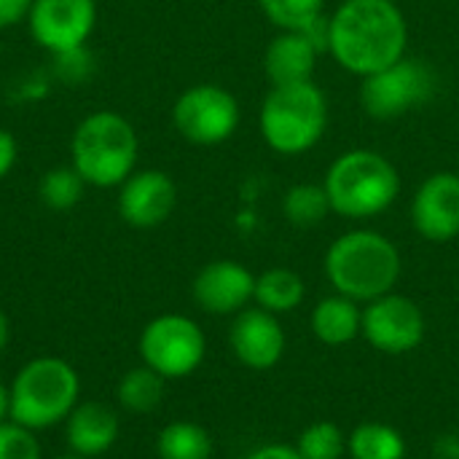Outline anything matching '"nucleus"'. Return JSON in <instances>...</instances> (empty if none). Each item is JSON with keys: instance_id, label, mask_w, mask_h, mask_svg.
Instances as JSON below:
<instances>
[{"instance_id": "obj_1", "label": "nucleus", "mask_w": 459, "mask_h": 459, "mask_svg": "<svg viewBox=\"0 0 459 459\" xmlns=\"http://www.w3.org/2000/svg\"><path fill=\"white\" fill-rule=\"evenodd\" d=\"M406 46L409 24L395 0H342L328 16V51L358 78L395 65Z\"/></svg>"}, {"instance_id": "obj_2", "label": "nucleus", "mask_w": 459, "mask_h": 459, "mask_svg": "<svg viewBox=\"0 0 459 459\" xmlns=\"http://www.w3.org/2000/svg\"><path fill=\"white\" fill-rule=\"evenodd\" d=\"M331 288L358 304H368L395 290L403 258L393 239L374 229H352L331 242L325 261Z\"/></svg>"}, {"instance_id": "obj_3", "label": "nucleus", "mask_w": 459, "mask_h": 459, "mask_svg": "<svg viewBox=\"0 0 459 459\" xmlns=\"http://www.w3.org/2000/svg\"><path fill=\"white\" fill-rule=\"evenodd\" d=\"M323 186L331 212L347 221H368L395 204L401 194V172L385 153L352 148L333 159Z\"/></svg>"}, {"instance_id": "obj_4", "label": "nucleus", "mask_w": 459, "mask_h": 459, "mask_svg": "<svg viewBox=\"0 0 459 459\" xmlns=\"http://www.w3.org/2000/svg\"><path fill=\"white\" fill-rule=\"evenodd\" d=\"M328 97L315 81L272 86L261 102L258 129L264 143L280 156L309 153L328 129Z\"/></svg>"}, {"instance_id": "obj_5", "label": "nucleus", "mask_w": 459, "mask_h": 459, "mask_svg": "<svg viewBox=\"0 0 459 459\" xmlns=\"http://www.w3.org/2000/svg\"><path fill=\"white\" fill-rule=\"evenodd\" d=\"M137 151L140 140L134 126L113 110H97L86 116L75 126L70 143L75 172L86 186L97 188L121 186L134 172Z\"/></svg>"}, {"instance_id": "obj_6", "label": "nucleus", "mask_w": 459, "mask_h": 459, "mask_svg": "<svg viewBox=\"0 0 459 459\" xmlns=\"http://www.w3.org/2000/svg\"><path fill=\"white\" fill-rule=\"evenodd\" d=\"M81 379L59 358L30 360L11 382V420L30 430H48L78 406Z\"/></svg>"}, {"instance_id": "obj_7", "label": "nucleus", "mask_w": 459, "mask_h": 459, "mask_svg": "<svg viewBox=\"0 0 459 459\" xmlns=\"http://www.w3.org/2000/svg\"><path fill=\"white\" fill-rule=\"evenodd\" d=\"M438 89L436 70L417 56H401L395 65L363 78L360 105L377 121H393L425 108Z\"/></svg>"}, {"instance_id": "obj_8", "label": "nucleus", "mask_w": 459, "mask_h": 459, "mask_svg": "<svg viewBox=\"0 0 459 459\" xmlns=\"http://www.w3.org/2000/svg\"><path fill=\"white\" fill-rule=\"evenodd\" d=\"M207 352V339L196 320L186 315H159L140 333L143 366L164 379L191 377Z\"/></svg>"}, {"instance_id": "obj_9", "label": "nucleus", "mask_w": 459, "mask_h": 459, "mask_svg": "<svg viewBox=\"0 0 459 459\" xmlns=\"http://www.w3.org/2000/svg\"><path fill=\"white\" fill-rule=\"evenodd\" d=\"M172 124L194 145H221L239 126V102L218 83H196L175 100Z\"/></svg>"}, {"instance_id": "obj_10", "label": "nucleus", "mask_w": 459, "mask_h": 459, "mask_svg": "<svg viewBox=\"0 0 459 459\" xmlns=\"http://www.w3.org/2000/svg\"><path fill=\"white\" fill-rule=\"evenodd\" d=\"M425 315L417 301L401 293L379 296L363 304L360 336L385 355H406L414 352L425 342Z\"/></svg>"}, {"instance_id": "obj_11", "label": "nucleus", "mask_w": 459, "mask_h": 459, "mask_svg": "<svg viewBox=\"0 0 459 459\" xmlns=\"http://www.w3.org/2000/svg\"><path fill=\"white\" fill-rule=\"evenodd\" d=\"M328 51V16L304 30H280L264 54V73L272 86L315 81L317 59Z\"/></svg>"}, {"instance_id": "obj_12", "label": "nucleus", "mask_w": 459, "mask_h": 459, "mask_svg": "<svg viewBox=\"0 0 459 459\" xmlns=\"http://www.w3.org/2000/svg\"><path fill=\"white\" fill-rule=\"evenodd\" d=\"M94 24V0H32V8L27 13L32 40L48 54L86 46Z\"/></svg>"}, {"instance_id": "obj_13", "label": "nucleus", "mask_w": 459, "mask_h": 459, "mask_svg": "<svg viewBox=\"0 0 459 459\" xmlns=\"http://www.w3.org/2000/svg\"><path fill=\"white\" fill-rule=\"evenodd\" d=\"M229 344L242 366L253 371H266L282 360L288 336L277 315L261 307H247L234 315V323L229 328Z\"/></svg>"}, {"instance_id": "obj_14", "label": "nucleus", "mask_w": 459, "mask_h": 459, "mask_svg": "<svg viewBox=\"0 0 459 459\" xmlns=\"http://www.w3.org/2000/svg\"><path fill=\"white\" fill-rule=\"evenodd\" d=\"M411 226L428 242H452L459 237V175L433 172L411 199Z\"/></svg>"}, {"instance_id": "obj_15", "label": "nucleus", "mask_w": 459, "mask_h": 459, "mask_svg": "<svg viewBox=\"0 0 459 459\" xmlns=\"http://www.w3.org/2000/svg\"><path fill=\"white\" fill-rule=\"evenodd\" d=\"M194 301L210 315H237L250 307L255 296V274L239 261H212L199 269L191 285Z\"/></svg>"}, {"instance_id": "obj_16", "label": "nucleus", "mask_w": 459, "mask_h": 459, "mask_svg": "<svg viewBox=\"0 0 459 459\" xmlns=\"http://www.w3.org/2000/svg\"><path fill=\"white\" fill-rule=\"evenodd\" d=\"M178 204L175 180L161 169L132 172L118 186V215L134 229L161 226Z\"/></svg>"}, {"instance_id": "obj_17", "label": "nucleus", "mask_w": 459, "mask_h": 459, "mask_svg": "<svg viewBox=\"0 0 459 459\" xmlns=\"http://www.w3.org/2000/svg\"><path fill=\"white\" fill-rule=\"evenodd\" d=\"M67 446L81 457H100L118 441V414L97 401L78 403L65 420Z\"/></svg>"}, {"instance_id": "obj_18", "label": "nucleus", "mask_w": 459, "mask_h": 459, "mask_svg": "<svg viewBox=\"0 0 459 459\" xmlns=\"http://www.w3.org/2000/svg\"><path fill=\"white\" fill-rule=\"evenodd\" d=\"M363 307L342 293L325 296L312 309V333L325 347H344L360 336Z\"/></svg>"}, {"instance_id": "obj_19", "label": "nucleus", "mask_w": 459, "mask_h": 459, "mask_svg": "<svg viewBox=\"0 0 459 459\" xmlns=\"http://www.w3.org/2000/svg\"><path fill=\"white\" fill-rule=\"evenodd\" d=\"M307 296V285L301 280V274H296L293 269L285 266H274L266 269L261 274H255V307L272 312V315H288L293 309L301 307Z\"/></svg>"}, {"instance_id": "obj_20", "label": "nucleus", "mask_w": 459, "mask_h": 459, "mask_svg": "<svg viewBox=\"0 0 459 459\" xmlns=\"http://www.w3.org/2000/svg\"><path fill=\"white\" fill-rule=\"evenodd\" d=\"M352 459H406V438L385 422H360L347 438Z\"/></svg>"}, {"instance_id": "obj_21", "label": "nucleus", "mask_w": 459, "mask_h": 459, "mask_svg": "<svg viewBox=\"0 0 459 459\" xmlns=\"http://www.w3.org/2000/svg\"><path fill=\"white\" fill-rule=\"evenodd\" d=\"M159 459H210L212 438L196 422H169L156 438Z\"/></svg>"}, {"instance_id": "obj_22", "label": "nucleus", "mask_w": 459, "mask_h": 459, "mask_svg": "<svg viewBox=\"0 0 459 459\" xmlns=\"http://www.w3.org/2000/svg\"><path fill=\"white\" fill-rule=\"evenodd\" d=\"M282 215L299 226L312 229L320 226L331 215V202L323 183H296L282 196Z\"/></svg>"}, {"instance_id": "obj_23", "label": "nucleus", "mask_w": 459, "mask_h": 459, "mask_svg": "<svg viewBox=\"0 0 459 459\" xmlns=\"http://www.w3.org/2000/svg\"><path fill=\"white\" fill-rule=\"evenodd\" d=\"M164 377H159L153 368L140 366L132 368L121 377L118 382V403L134 414H148L153 411L161 398H164Z\"/></svg>"}, {"instance_id": "obj_24", "label": "nucleus", "mask_w": 459, "mask_h": 459, "mask_svg": "<svg viewBox=\"0 0 459 459\" xmlns=\"http://www.w3.org/2000/svg\"><path fill=\"white\" fill-rule=\"evenodd\" d=\"M83 178L75 172V167H51L43 178H40V186H38V196L40 202L48 207V210H56V212H65V210H73L81 196H83Z\"/></svg>"}, {"instance_id": "obj_25", "label": "nucleus", "mask_w": 459, "mask_h": 459, "mask_svg": "<svg viewBox=\"0 0 459 459\" xmlns=\"http://www.w3.org/2000/svg\"><path fill=\"white\" fill-rule=\"evenodd\" d=\"M296 452L301 459H342L347 455V436L339 430V425L320 420L301 430Z\"/></svg>"}, {"instance_id": "obj_26", "label": "nucleus", "mask_w": 459, "mask_h": 459, "mask_svg": "<svg viewBox=\"0 0 459 459\" xmlns=\"http://www.w3.org/2000/svg\"><path fill=\"white\" fill-rule=\"evenodd\" d=\"M277 30H304L325 16V0H258Z\"/></svg>"}, {"instance_id": "obj_27", "label": "nucleus", "mask_w": 459, "mask_h": 459, "mask_svg": "<svg viewBox=\"0 0 459 459\" xmlns=\"http://www.w3.org/2000/svg\"><path fill=\"white\" fill-rule=\"evenodd\" d=\"M40 441L35 430L5 420L0 422V459H40Z\"/></svg>"}, {"instance_id": "obj_28", "label": "nucleus", "mask_w": 459, "mask_h": 459, "mask_svg": "<svg viewBox=\"0 0 459 459\" xmlns=\"http://www.w3.org/2000/svg\"><path fill=\"white\" fill-rule=\"evenodd\" d=\"M51 56H54V73L65 83H81V81H86L91 75L94 59H91L86 46L67 48V51H59V54H51Z\"/></svg>"}, {"instance_id": "obj_29", "label": "nucleus", "mask_w": 459, "mask_h": 459, "mask_svg": "<svg viewBox=\"0 0 459 459\" xmlns=\"http://www.w3.org/2000/svg\"><path fill=\"white\" fill-rule=\"evenodd\" d=\"M32 8V0H0V30H8L27 19Z\"/></svg>"}, {"instance_id": "obj_30", "label": "nucleus", "mask_w": 459, "mask_h": 459, "mask_svg": "<svg viewBox=\"0 0 459 459\" xmlns=\"http://www.w3.org/2000/svg\"><path fill=\"white\" fill-rule=\"evenodd\" d=\"M19 159V143L8 129H0V180L13 169Z\"/></svg>"}, {"instance_id": "obj_31", "label": "nucleus", "mask_w": 459, "mask_h": 459, "mask_svg": "<svg viewBox=\"0 0 459 459\" xmlns=\"http://www.w3.org/2000/svg\"><path fill=\"white\" fill-rule=\"evenodd\" d=\"M245 459H301V455L296 452V446H288V444H264L253 449Z\"/></svg>"}, {"instance_id": "obj_32", "label": "nucleus", "mask_w": 459, "mask_h": 459, "mask_svg": "<svg viewBox=\"0 0 459 459\" xmlns=\"http://www.w3.org/2000/svg\"><path fill=\"white\" fill-rule=\"evenodd\" d=\"M436 459H459V436H441L433 446Z\"/></svg>"}, {"instance_id": "obj_33", "label": "nucleus", "mask_w": 459, "mask_h": 459, "mask_svg": "<svg viewBox=\"0 0 459 459\" xmlns=\"http://www.w3.org/2000/svg\"><path fill=\"white\" fill-rule=\"evenodd\" d=\"M11 420V387L0 382V422Z\"/></svg>"}, {"instance_id": "obj_34", "label": "nucleus", "mask_w": 459, "mask_h": 459, "mask_svg": "<svg viewBox=\"0 0 459 459\" xmlns=\"http://www.w3.org/2000/svg\"><path fill=\"white\" fill-rule=\"evenodd\" d=\"M8 336H11V325H8L5 312L0 309V352H3V350H5V344H8Z\"/></svg>"}, {"instance_id": "obj_35", "label": "nucleus", "mask_w": 459, "mask_h": 459, "mask_svg": "<svg viewBox=\"0 0 459 459\" xmlns=\"http://www.w3.org/2000/svg\"><path fill=\"white\" fill-rule=\"evenodd\" d=\"M56 459H91V457H81V455H67V457H56Z\"/></svg>"}]
</instances>
